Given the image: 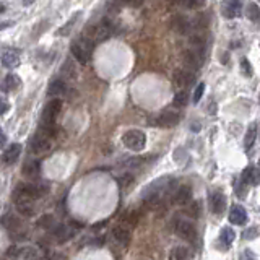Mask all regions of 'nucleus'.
<instances>
[{
	"mask_svg": "<svg viewBox=\"0 0 260 260\" xmlns=\"http://www.w3.org/2000/svg\"><path fill=\"white\" fill-rule=\"evenodd\" d=\"M54 236L57 238V243H65L73 236V229L68 225H59L54 228Z\"/></svg>",
	"mask_w": 260,
	"mask_h": 260,
	"instance_id": "4be33fe9",
	"label": "nucleus"
},
{
	"mask_svg": "<svg viewBox=\"0 0 260 260\" xmlns=\"http://www.w3.org/2000/svg\"><path fill=\"white\" fill-rule=\"evenodd\" d=\"M48 185L43 184H18L13 195H25V197L30 198H41L43 195L48 194Z\"/></svg>",
	"mask_w": 260,
	"mask_h": 260,
	"instance_id": "39448f33",
	"label": "nucleus"
},
{
	"mask_svg": "<svg viewBox=\"0 0 260 260\" xmlns=\"http://www.w3.org/2000/svg\"><path fill=\"white\" fill-rule=\"evenodd\" d=\"M2 65L7 68H16L20 65V55L16 52H5L2 55Z\"/></svg>",
	"mask_w": 260,
	"mask_h": 260,
	"instance_id": "393cba45",
	"label": "nucleus"
},
{
	"mask_svg": "<svg viewBox=\"0 0 260 260\" xmlns=\"http://www.w3.org/2000/svg\"><path fill=\"white\" fill-rule=\"evenodd\" d=\"M255 137H257V125L250 124L249 129H247V133H245V138H244V145H245V148H247V150L254 145Z\"/></svg>",
	"mask_w": 260,
	"mask_h": 260,
	"instance_id": "a878e982",
	"label": "nucleus"
},
{
	"mask_svg": "<svg viewBox=\"0 0 260 260\" xmlns=\"http://www.w3.org/2000/svg\"><path fill=\"white\" fill-rule=\"evenodd\" d=\"M13 23L12 21H5V23H0V30H5V28H8V26H12Z\"/></svg>",
	"mask_w": 260,
	"mask_h": 260,
	"instance_id": "a19ab883",
	"label": "nucleus"
},
{
	"mask_svg": "<svg viewBox=\"0 0 260 260\" xmlns=\"http://www.w3.org/2000/svg\"><path fill=\"white\" fill-rule=\"evenodd\" d=\"M174 83L179 88H185V90H187L189 86H192L195 83V75L189 70H176L174 72Z\"/></svg>",
	"mask_w": 260,
	"mask_h": 260,
	"instance_id": "ddd939ff",
	"label": "nucleus"
},
{
	"mask_svg": "<svg viewBox=\"0 0 260 260\" xmlns=\"http://www.w3.org/2000/svg\"><path fill=\"white\" fill-rule=\"evenodd\" d=\"M8 109H10V104H8V101L3 99V98H0V115L5 114Z\"/></svg>",
	"mask_w": 260,
	"mask_h": 260,
	"instance_id": "4c0bfd02",
	"label": "nucleus"
},
{
	"mask_svg": "<svg viewBox=\"0 0 260 260\" xmlns=\"http://www.w3.org/2000/svg\"><path fill=\"white\" fill-rule=\"evenodd\" d=\"M113 238L117 244H120L122 247H127L130 244V231L125 226L119 225L113 229Z\"/></svg>",
	"mask_w": 260,
	"mask_h": 260,
	"instance_id": "2eb2a0df",
	"label": "nucleus"
},
{
	"mask_svg": "<svg viewBox=\"0 0 260 260\" xmlns=\"http://www.w3.org/2000/svg\"><path fill=\"white\" fill-rule=\"evenodd\" d=\"M122 142L124 145L132 151H142L143 146L146 145V135L138 129H132V130H127L122 137Z\"/></svg>",
	"mask_w": 260,
	"mask_h": 260,
	"instance_id": "20e7f679",
	"label": "nucleus"
},
{
	"mask_svg": "<svg viewBox=\"0 0 260 260\" xmlns=\"http://www.w3.org/2000/svg\"><path fill=\"white\" fill-rule=\"evenodd\" d=\"M21 255V249L16 247V245H12V247L7 249V257H10L12 260L13 259H18Z\"/></svg>",
	"mask_w": 260,
	"mask_h": 260,
	"instance_id": "c9c22d12",
	"label": "nucleus"
},
{
	"mask_svg": "<svg viewBox=\"0 0 260 260\" xmlns=\"http://www.w3.org/2000/svg\"><path fill=\"white\" fill-rule=\"evenodd\" d=\"M60 111H62V101H60L59 98H52V99L44 106L39 127H55V120H57Z\"/></svg>",
	"mask_w": 260,
	"mask_h": 260,
	"instance_id": "f03ea898",
	"label": "nucleus"
},
{
	"mask_svg": "<svg viewBox=\"0 0 260 260\" xmlns=\"http://www.w3.org/2000/svg\"><path fill=\"white\" fill-rule=\"evenodd\" d=\"M200 210H202V208H200V203H198V202H194L192 205L187 208V215H190L192 218H198V216H200Z\"/></svg>",
	"mask_w": 260,
	"mask_h": 260,
	"instance_id": "72a5a7b5",
	"label": "nucleus"
},
{
	"mask_svg": "<svg viewBox=\"0 0 260 260\" xmlns=\"http://www.w3.org/2000/svg\"><path fill=\"white\" fill-rule=\"evenodd\" d=\"M62 75H65V78H75L77 77V70L75 65H73L72 60H65L62 65Z\"/></svg>",
	"mask_w": 260,
	"mask_h": 260,
	"instance_id": "bb28decb",
	"label": "nucleus"
},
{
	"mask_svg": "<svg viewBox=\"0 0 260 260\" xmlns=\"http://www.w3.org/2000/svg\"><path fill=\"white\" fill-rule=\"evenodd\" d=\"M187 101H189V96H187V91H178L176 93V96H174V106L176 108H184L185 104H187Z\"/></svg>",
	"mask_w": 260,
	"mask_h": 260,
	"instance_id": "c85d7f7f",
	"label": "nucleus"
},
{
	"mask_svg": "<svg viewBox=\"0 0 260 260\" xmlns=\"http://www.w3.org/2000/svg\"><path fill=\"white\" fill-rule=\"evenodd\" d=\"M38 225H39L41 228H44V229H50V228L54 226V218H52V215H44V216H41L39 221H38Z\"/></svg>",
	"mask_w": 260,
	"mask_h": 260,
	"instance_id": "7c9ffc66",
	"label": "nucleus"
},
{
	"mask_svg": "<svg viewBox=\"0 0 260 260\" xmlns=\"http://www.w3.org/2000/svg\"><path fill=\"white\" fill-rule=\"evenodd\" d=\"M23 176L26 178H36L41 171V161L39 160H28L23 164Z\"/></svg>",
	"mask_w": 260,
	"mask_h": 260,
	"instance_id": "412c9836",
	"label": "nucleus"
},
{
	"mask_svg": "<svg viewBox=\"0 0 260 260\" xmlns=\"http://www.w3.org/2000/svg\"><path fill=\"white\" fill-rule=\"evenodd\" d=\"M194 259V254L192 250L185 245H178V247L171 249L169 252V260H192Z\"/></svg>",
	"mask_w": 260,
	"mask_h": 260,
	"instance_id": "a211bd4d",
	"label": "nucleus"
},
{
	"mask_svg": "<svg viewBox=\"0 0 260 260\" xmlns=\"http://www.w3.org/2000/svg\"><path fill=\"white\" fill-rule=\"evenodd\" d=\"M243 180L247 185H259L260 182V173L255 168H247L243 174Z\"/></svg>",
	"mask_w": 260,
	"mask_h": 260,
	"instance_id": "b1692460",
	"label": "nucleus"
},
{
	"mask_svg": "<svg viewBox=\"0 0 260 260\" xmlns=\"http://www.w3.org/2000/svg\"><path fill=\"white\" fill-rule=\"evenodd\" d=\"M220 238H221V243L228 247V245L233 244V241H234V238H236V234H234V231L231 229V228H225V229L221 231V236H220Z\"/></svg>",
	"mask_w": 260,
	"mask_h": 260,
	"instance_id": "cd10ccee",
	"label": "nucleus"
},
{
	"mask_svg": "<svg viewBox=\"0 0 260 260\" xmlns=\"http://www.w3.org/2000/svg\"><path fill=\"white\" fill-rule=\"evenodd\" d=\"M143 2H145V0H125V3H127L129 7H133V8L142 7Z\"/></svg>",
	"mask_w": 260,
	"mask_h": 260,
	"instance_id": "58836bf2",
	"label": "nucleus"
},
{
	"mask_svg": "<svg viewBox=\"0 0 260 260\" xmlns=\"http://www.w3.org/2000/svg\"><path fill=\"white\" fill-rule=\"evenodd\" d=\"M229 221L233 225H245L247 223V211H245L244 207L241 205H234L229 211Z\"/></svg>",
	"mask_w": 260,
	"mask_h": 260,
	"instance_id": "dca6fc26",
	"label": "nucleus"
},
{
	"mask_svg": "<svg viewBox=\"0 0 260 260\" xmlns=\"http://www.w3.org/2000/svg\"><path fill=\"white\" fill-rule=\"evenodd\" d=\"M241 10H243V0H221V15L228 20L239 16Z\"/></svg>",
	"mask_w": 260,
	"mask_h": 260,
	"instance_id": "9d476101",
	"label": "nucleus"
},
{
	"mask_svg": "<svg viewBox=\"0 0 260 260\" xmlns=\"http://www.w3.org/2000/svg\"><path fill=\"white\" fill-rule=\"evenodd\" d=\"M20 155H21V145H20V143H13V145H10L5 150L2 160H3L5 164H13V162L18 161Z\"/></svg>",
	"mask_w": 260,
	"mask_h": 260,
	"instance_id": "f3484780",
	"label": "nucleus"
},
{
	"mask_svg": "<svg viewBox=\"0 0 260 260\" xmlns=\"http://www.w3.org/2000/svg\"><path fill=\"white\" fill-rule=\"evenodd\" d=\"M117 182H119L120 187H129V185H132L133 182H135V178H133L132 174H124L117 179Z\"/></svg>",
	"mask_w": 260,
	"mask_h": 260,
	"instance_id": "2f4dec72",
	"label": "nucleus"
},
{
	"mask_svg": "<svg viewBox=\"0 0 260 260\" xmlns=\"http://www.w3.org/2000/svg\"><path fill=\"white\" fill-rule=\"evenodd\" d=\"M21 3L25 7H30V5H32V3H34V0H21Z\"/></svg>",
	"mask_w": 260,
	"mask_h": 260,
	"instance_id": "37998d69",
	"label": "nucleus"
},
{
	"mask_svg": "<svg viewBox=\"0 0 260 260\" xmlns=\"http://www.w3.org/2000/svg\"><path fill=\"white\" fill-rule=\"evenodd\" d=\"M114 32V26L109 20H103L99 25L91 28V43H103V41L109 39Z\"/></svg>",
	"mask_w": 260,
	"mask_h": 260,
	"instance_id": "423d86ee",
	"label": "nucleus"
},
{
	"mask_svg": "<svg viewBox=\"0 0 260 260\" xmlns=\"http://www.w3.org/2000/svg\"><path fill=\"white\" fill-rule=\"evenodd\" d=\"M2 12H5V5H3V3H0V13Z\"/></svg>",
	"mask_w": 260,
	"mask_h": 260,
	"instance_id": "c03bdc74",
	"label": "nucleus"
},
{
	"mask_svg": "<svg viewBox=\"0 0 260 260\" xmlns=\"http://www.w3.org/2000/svg\"><path fill=\"white\" fill-rule=\"evenodd\" d=\"M0 225L8 231V234L12 236V239H18V241L26 239L28 231L25 229V226H23L20 218L16 215H13V213H7V215H3L0 218Z\"/></svg>",
	"mask_w": 260,
	"mask_h": 260,
	"instance_id": "f257e3e1",
	"label": "nucleus"
},
{
	"mask_svg": "<svg viewBox=\"0 0 260 260\" xmlns=\"http://www.w3.org/2000/svg\"><path fill=\"white\" fill-rule=\"evenodd\" d=\"M247 18L250 21H260V7L257 3H250L247 7Z\"/></svg>",
	"mask_w": 260,
	"mask_h": 260,
	"instance_id": "c756f323",
	"label": "nucleus"
},
{
	"mask_svg": "<svg viewBox=\"0 0 260 260\" xmlns=\"http://www.w3.org/2000/svg\"><path fill=\"white\" fill-rule=\"evenodd\" d=\"M65 90H67V86H65L64 80H60V78H57V80H52L49 83L48 86V95L52 96V98H57L60 95H64Z\"/></svg>",
	"mask_w": 260,
	"mask_h": 260,
	"instance_id": "5701e85b",
	"label": "nucleus"
},
{
	"mask_svg": "<svg viewBox=\"0 0 260 260\" xmlns=\"http://www.w3.org/2000/svg\"><path fill=\"white\" fill-rule=\"evenodd\" d=\"M210 205H211V210L215 215H221L223 210H225V205H226V197L221 192H213L210 197Z\"/></svg>",
	"mask_w": 260,
	"mask_h": 260,
	"instance_id": "6ab92c4d",
	"label": "nucleus"
},
{
	"mask_svg": "<svg viewBox=\"0 0 260 260\" xmlns=\"http://www.w3.org/2000/svg\"><path fill=\"white\" fill-rule=\"evenodd\" d=\"M52 148V138L44 135V133L38 132L31 140V151L34 155H44Z\"/></svg>",
	"mask_w": 260,
	"mask_h": 260,
	"instance_id": "0eeeda50",
	"label": "nucleus"
},
{
	"mask_svg": "<svg viewBox=\"0 0 260 260\" xmlns=\"http://www.w3.org/2000/svg\"><path fill=\"white\" fill-rule=\"evenodd\" d=\"M0 260H5V259H0Z\"/></svg>",
	"mask_w": 260,
	"mask_h": 260,
	"instance_id": "a18cd8bd",
	"label": "nucleus"
},
{
	"mask_svg": "<svg viewBox=\"0 0 260 260\" xmlns=\"http://www.w3.org/2000/svg\"><path fill=\"white\" fill-rule=\"evenodd\" d=\"M18 86H20V77L15 75V73H10V75H7L5 78H3V81L0 83V90H2L3 93L15 91Z\"/></svg>",
	"mask_w": 260,
	"mask_h": 260,
	"instance_id": "aec40b11",
	"label": "nucleus"
},
{
	"mask_svg": "<svg viewBox=\"0 0 260 260\" xmlns=\"http://www.w3.org/2000/svg\"><path fill=\"white\" fill-rule=\"evenodd\" d=\"M77 18H78V13H77V15H75V16H73V18H72V20H70V21H68V23H67V25H64V28H60V30H59V34H60V36H67V34H68V32H70V31H72V28H73V25H75Z\"/></svg>",
	"mask_w": 260,
	"mask_h": 260,
	"instance_id": "473e14b6",
	"label": "nucleus"
},
{
	"mask_svg": "<svg viewBox=\"0 0 260 260\" xmlns=\"http://www.w3.org/2000/svg\"><path fill=\"white\" fill-rule=\"evenodd\" d=\"M203 91H205V83H198V86L195 88L194 91V103H198L203 96Z\"/></svg>",
	"mask_w": 260,
	"mask_h": 260,
	"instance_id": "f704fd0d",
	"label": "nucleus"
},
{
	"mask_svg": "<svg viewBox=\"0 0 260 260\" xmlns=\"http://www.w3.org/2000/svg\"><path fill=\"white\" fill-rule=\"evenodd\" d=\"M91 49H93V43L88 38H81L80 41L72 44V55L75 57V60L78 64L81 65H86L90 62V57H91Z\"/></svg>",
	"mask_w": 260,
	"mask_h": 260,
	"instance_id": "7ed1b4c3",
	"label": "nucleus"
},
{
	"mask_svg": "<svg viewBox=\"0 0 260 260\" xmlns=\"http://www.w3.org/2000/svg\"><path fill=\"white\" fill-rule=\"evenodd\" d=\"M203 59H205V55H203V50H200V49L185 50V54H184L185 64L194 68H200L203 64Z\"/></svg>",
	"mask_w": 260,
	"mask_h": 260,
	"instance_id": "f8f14e48",
	"label": "nucleus"
},
{
	"mask_svg": "<svg viewBox=\"0 0 260 260\" xmlns=\"http://www.w3.org/2000/svg\"><path fill=\"white\" fill-rule=\"evenodd\" d=\"M192 200V187L190 185H180V187L176 190L173 195V202L178 203V205H187Z\"/></svg>",
	"mask_w": 260,
	"mask_h": 260,
	"instance_id": "4468645a",
	"label": "nucleus"
},
{
	"mask_svg": "<svg viewBox=\"0 0 260 260\" xmlns=\"http://www.w3.org/2000/svg\"><path fill=\"white\" fill-rule=\"evenodd\" d=\"M5 135H3V133H0V148H3V145H5Z\"/></svg>",
	"mask_w": 260,
	"mask_h": 260,
	"instance_id": "79ce46f5",
	"label": "nucleus"
},
{
	"mask_svg": "<svg viewBox=\"0 0 260 260\" xmlns=\"http://www.w3.org/2000/svg\"><path fill=\"white\" fill-rule=\"evenodd\" d=\"M179 120H180L179 113H176V111H166V113L160 114L155 119V124L160 125V127H174V125L179 124Z\"/></svg>",
	"mask_w": 260,
	"mask_h": 260,
	"instance_id": "9b49d317",
	"label": "nucleus"
},
{
	"mask_svg": "<svg viewBox=\"0 0 260 260\" xmlns=\"http://www.w3.org/2000/svg\"><path fill=\"white\" fill-rule=\"evenodd\" d=\"M13 200H15V208L21 216L30 218L34 215V200L25 195H13Z\"/></svg>",
	"mask_w": 260,
	"mask_h": 260,
	"instance_id": "6e6552de",
	"label": "nucleus"
},
{
	"mask_svg": "<svg viewBox=\"0 0 260 260\" xmlns=\"http://www.w3.org/2000/svg\"><path fill=\"white\" fill-rule=\"evenodd\" d=\"M241 68H243V73L245 77H250L252 75V67H250L249 60L247 59H243L241 60Z\"/></svg>",
	"mask_w": 260,
	"mask_h": 260,
	"instance_id": "e433bc0d",
	"label": "nucleus"
},
{
	"mask_svg": "<svg viewBox=\"0 0 260 260\" xmlns=\"http://www.w3.org/2000/svg\"><path fill=\"white\" fill-rule=\"evenodd\" d=\"M257 233H259V231L255 229V228H252V229H247V231H245V233H244V238H245V239H254V236H257Z\"/></svg>",
	"mask_w": 260,
	"mask_h": 260,
	"instance_id": "ea45409f",
	"label": "nucleus"
},
{
	"mask_svg": "<svg viewBox=\"0 0 260 260\" xmlns=\"http://www.w3.org/2000/svg\"><path fill=\"white\" fill-rule=\"evenodd\" d=\"M176 233H178L179 238L189 241V243H195V239H197V229H195V225L190 221H185V220H179L176 223Z\"/></svg>",
	"mask_w": 260,
	"mask_h": 260,
	"instance_id": "1a4fd4ad",
	"label": "nucleus"
}]
</instances>
